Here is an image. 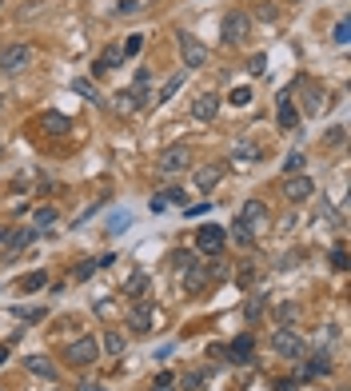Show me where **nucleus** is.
<instances>
[{"label":"nucleus","mask_w":351,"mask_h":391,"mask_svg":"<svg viewBox=\"0 0 351 391\" xmlns=\"http://www.w3.org/2000/svg\"><path fill=\"white\" fill-rule=\"evenodd\" d=\"M272 351H276L280 360H291V364H304V360H307V344L291 331V327H276V336H272Z\"/></svg>","instance_id":"f257e3e1"},{"label":"nucleus","mask_w":351,"mask_h":391,"mask_svg":"<svg viewBox=\"0 0 351 391\" xmlns=\"http://www.w3.org/2000/svg\"><path fill=\"white\" fill-rule=\"evenodd\" d=\"M220 32H224V45H244V40L252 36V16L235 8V12H228V16H224Z\"/></svg>","instance_id":"f03ea898"},{"label":"nucleus","mask_w":351,"mask_h":391,"mask_svg":"<svg viewBox=\"0 0 351 391\" xmlns=\"http://www.w3.org/2000/svg\"><path fill=\"white\" fill-rule=\"evenodd\" d=\"M0 68L8 76H21L24 68H32V48L28 45H4L0 48Z\"/></svg>","instance_id":"7ed1b4c3"},{"label":"nucleus","mask_w":351,"mask_h":391,"mask_svg":"<svg viewBox=\"0 0 351 391\" xmlns=\"http://www.w3.org/2000/svg\"><path fill=\"white\" fill-rule=\"evenodd\" d=\"M224 244H228V228H220V224H204V228L196 231V252L220 255L224 252Z\"/></svg>","instance_id":"20e7f679"},{"label":"nucleus","mask_w":351,"mask_h":391,"mask_svg":"<svg viewBox=\"0 0 351 391\" xmlns=\"http://www.w3.org/2000/svg\"><path fill=\"white\" fill-rule=\"evenodd\" d=\"M176 45H180V56H184V68H204L208 64V48L192 32H176Z\"/></svg>","instance_id":"39448f33"},{"label":"nucleus","mask_w":351,"mask_h":391,"mask_svg":"<svg viewBox=\"0 0 351 391\" xmlns=\"http://www.w3.org/2000/svg\"><path fill=\"white\" fill-rule=\"evenodd\" d=\"M187 164H192V148H187V144H172V148H164V152H160L156 168H160L164 176H176V172H184Z\"/></svg>","instance_id":"423d86ee"},{"label":"nucleus","mask_w":351,"mask_h":391,"mask_svg":"<svg viewBox=\"0 0 351 391\" xmlns=\"http://www.w3.org/2000/svg\"><path fill=\"white\" fill-rule=\"evenodd\" d=\"M64 355H68L72 368H88L96 355H100V344H96L92 336H80V340H72V344H68V351H64Z\"/></svg>","instance_id":"0eeeda50"},{"label":"nucleus","mask_w":351,"mask_h":391,"mask_svg":"<svg viewBox=\"0 0 351 391\" xmlns=\"http://www.w3.org/2000/svg\"><path fill=\"white\" fill-rule=\"evenodd\" d=\"M239 220L259 236V231H268V224H272V212H268V204H259V200H248L244 212H239Z\"/></svg>","instance_id":"6e6552de"},{"label":"nucleus","mask_w":351,"mask_h":391,"mask_svg":"<svg viewBox=\"0 0 351 391\" xmlns=\"http://www.w3.org/2000/svg\"><path fill=\"white\" fill-rule=\"evenodd\" d=\"M32 128H40V132H48V136H68V132H72V120L64 112H40Z\"/></svg>","instance_id":"1a4fd4ad"},{"label":"nucleus","mask_w":351,"mask_h":391,"mask_svg":"<svg viewBox=\"0 0 351 391\" xmlns=\"http://www.w3.org/2000/svg\"><path fill=\"white\" fill-rule=\"evenodd\" d=\"M283 196H287L291 204H304V200L315 196V184L307 180L304 172H300V176H287V180H283Z\"/></svg>","instance_id":"9d476101"},{"label":"nucleus","mask_w":351,"mask_h":391,"mask_svg":"<svg viewBox=\"0 0 351 391\" xmlns=\"http://www.w3.org/2000/svg\"><path fill=\"white\" fill-rule=\"evenodd\" d=\"M152 320H156V307H152L148 299L132 303V312H128V323H132V331H136V336H148V331H152Z\"/></svg>","instance_id":"9b49d317"},{"label":"nucleus","mask_w":351,"mask_h":391,"mask_svg":"<svg viewBox=\"0 0 351 391\" xmlns=\"http://www.w3.org/2000/svg\"><path fill=\"white\" fill-rule=\"evenodd\" d=\"M276 120H280L283 132H296V128H300V108L291 104V88H283V92H280V108H276Z\"/></svg>","instance_id":"f8f14e48"},{"label":"nucleus","mask_w":351,"mask_h":391,"mask_svg":"<svg viewBox=\"0 0 351 391\" xmlns=\"http://www.w3.org/2000/svg\"><path fill=\"white\" fill-rule=\"evenodd\" d=\"M32 240H36V228H12L4 236V260H16V252L24 244H32Z\"/></svg>","instance_id":"ddd939ff"},{"label":"nucleus","mask_w":351,"mask_h":391,"mask_svg":"<svg viewBox=\"0 0 351 391\" xmlns=\"http://www.w3.org/2000/svg\"><path fill=\"white\" fill-rule=\"evenodd\" d=\"M192 116H196V120H204V124L216 120V116H220V96H216V92L196 96V100H192Z\"/></svg>","instance_id":"4468645a"},{"label":"nucleus","mask_w":351,"mask_h":391,"mask_svg":"<svg viewBox=\"0 0 351 391\" xmlns=\"http://www.w3.org/2000/svg\"><path fill=\"white\" fill-rule=\"evenodd\" d=\"M252 355H256V340L252 336H235L228 344V360L232 364H252Z\"/></svg>","instance_id":"2eb2a0df"},{"label":"nucleus","mask_w":351,"mask_h":391,"mask_svg":"<svg viewBox=\"0 0 351 391\" xmlns=\"http://www.w3.org/2000/svg\"><path fill=\"white\" fill-rule=\"evenodd\" d=\"M259 156H263V148H259V144H248V140H239V144L232 148V164H235V168L259 164Z\"/></svg>","instance_id":"dca6fc26"},{"label":"nucleus","mask_w":351,"mask_h":391,"mask_svg":"<svg viewBox=\"0 0 351 391\" xmlns=\"http://www.w3.org/2000/svg\"><path fill=\"white\" fill-rule=\"evenodd\" d=\"M220 180H224V164H204V168L196 172V188H204V192L216 188Z\"/></svg>","instance_id":"f3484780"},{"label":"nucleus","mask_w":351,"mask_h":391,"mask_svg":"<svg viewBox=\"0 0 351 391\" xmlns=\"http://www.w3.org/2000/svg\"><path fill=\"white\" fill-rule=\"evenodd\" d=\"M24 368L32 371V375H40V379H56V375H60V371H56V364H52V360H44V355H28V360H24Z\"/></svg>","instance_id":"a211bd4d"},{"label":"nucleus","mask_w":351,"mask_h":391,"mask_svg":"<svg viewBox=\"0 0 351 391\" xmlns=\"http://www.w3.org/2000/svg\"><path fill=\"white\" fill-rule=\"evenodd\" d=\"M208 288V272H200V268H184V292H204Z\"/></svg>","instance_id":"6ab92c4d"},{"label":"nucleus","mask_w":351,"mask_h":391,"mask_svg":"<svg viewBox=\"0 0 351 391\" xmlns=\"http://www.w3.org/2000/svg\"><path fill=\"white\" fill-rule=\"evenodd\" d=\"M232 240L239 244V248H252V244H256V231L248 228L244 220H232Z\"/></svg>","instance_id":"aec40b11"},{"label":"nucleus","mask_w":351,"mask_h":391,"mask_svg":"<svg viewBox=\"0 0 351 391\" xmlns=\"http://www.w3.org/2000/svg\"><path fill=\"white\" fill-rule=\"evenodd\" d=\"M144 296H148V276H144V272L128 276V299H136V303H140Z\"/></svg>","instance_id":"412c9836"},{"label":"nucleus","mask_w":351,"mask_h":391,"mask_svg":"<svg viewBox=\"0 0 351 391\" xmlns=\"http://www.w3.org/2000/svg\"><path fill=\"white\" fill-rule=\"evenodd\" d=\"M72 92L88 96V100H92V104H104V96L96 92V84H92V80H72Z\"/></svg>","instance_id":"4be33fe9"},{"label":"nucleus","mask_w":351,"mask_h":391,"mask_svg":"<svg viewBox=\"0 0 351 391\" xmlns=\"http://www.w3.org/2000/svg\"><path fill=\"white\" fill-rule=\"evenodd\" d=\"M328 371H331V360H328V355H315V360H307L304 375L311 379V375H328Z\"/></svg>","instance_id":"5701e85b"},{"label":"nucleus","mask_w":351,"mask_h":391,"mask_svg":"<svg viewBox=\"0 0 351 391\" xmlns=\"http://www.w3.org/2000/svg\"><path fill=\"white\" fill-rule=\"evenodd\" d=\"M320 108H324V92H320V88H307V92H304V112L315 116Z\"/></svg>","instance_id":"b1692460"},{"label":"nucleus","mask_w":351,"mask_h":391,"mask_svg":"<svg viewBox=\"0 0 351 391\" xmlns=\"http://www.w3.org/2000/svg\"><path fill=\"white\" fill-rule=\"evenodd\" d=\"M120 100H128V108H132V112H140V108H148V92H144V88H136V92L128 88V92L120 96Z\"/></svg>","instance_id":"393cba45"},{"label":"nucleus","mask_w":351,"mask_h":391,"mask_svg":"<svg viewBox=\"0 0 351 391\" xmlns=\"http://www.w3.org/2000/svg\"><path fill=\"white\" fill-rule=\"evenodd\" d=\"M208 375H211V371H187V375H184V388H187V391H204Z\"/></svg>","instance_id":"a878e982"},{"label":"nucleus","mask_w":351,"mask_h":391,"mask_svg":"<svg viewBox=\"0 0 351 391\" xmlns=\"http://www.w3.org/2000/svg\"><path fill=\"white\" fill-rule=\"evenodd\" d=\"M152 391H176V375H172V371L152 375Z\"/></svg>","instance_id":"bb28decb"},{"label":"nucleus","mask_w":351,"mask_h":391,"mask_svg":"<svg viewBox=\"0 0 351 391\" xmlns=\"http://www.w3.org/2000/svg\"><path fill=\"white\" fill-rule=\"evenodd\" d=\"M48 224H56V207H36L32 228H48Z\"/></svg>","instance_id":"cd10ccee"},{"label":"nucleus","mask_w":351,"mask_h":391,"mask_svg":"<svg viewBox=\"0 0 351 391\" xmlns=\"http://www.w3.org/2000/svg\"><path fill=\"white\" fill-rule=\"evenodd\" d=\"M304 152H291V156H287V160H283V172H287V176H300V172H304Z\"/></svg>","instance_id":"c85d7f7f"},{"label":"nucleus","mask_w":351,"mask_h":391,"mask_svg":"<svg viewBox=\"0 0 351 391\" xmlns=\"http://www.w3.org/2000/svg\"><path fill=\"white\" fill-rule=\"evenodd\" d=\"M44 283H48L44 272H28V276L21 279V288H24V292H36V288H44Z\"/></svg>","instance_id":"c756f323"},{"label":"nucleus","mask_w":351,"mask_h":391,"mask_svg":"<svg viewBox=\"0 0 351 391\" xmlns=\"http://www.w3.org/2000/svg\"><path fill=\"white\" fill-rule=\"evenodd\" d=\"M104 351H108V355H120V351H124V336H120V331H108V336H104Z\"/></svg>","instance_id":"7c9ffc66"},{"label":"nucleus","mask_w":351,"mask_h":391,"mask_svg":"<svg viewBox=\"0 0 351 391\" xmlns=\"http://www.w3.org/2000/svg\"><path fill=\"white\" fill-rule=\"evenodd\" d=\"M12 316H16V320H44V307H12Z\"/></svg>","instance_id":"2f4dec72"},{"label":"nucleus","mask_w":351,"mask_h":391,"mask_svg":"<svg viewBox=\"0 0 351 391\" xmlns=\"http://www.w3.org/2000/svg\"><path fill=\"white\" fill-rule=\"evenodd\" d=\"M192 264H196L192 252H184V248H180V252H172V268H180V272H184V268H192Z\"/></svg>","instance_id":"473e14b6"},{"label":"nucleus","mask_w":351,"mask_h":391,"mask_svg":"<svg viewBox=\"0 0 351 391\" xmlns=\"http://www.w3.org/2000/svg\"><path fill=\"white\" fill-rule=\"evenodd\" d=\"M144 48V36H128V40H124V48H120V52H124V56H136V52H140Z\"/></svg>","instance_id":"72a5a7b5"},{"label":"nucleus","mask_w":351,"mask_h":391,"mask_svg":"<svg viewBox=\"0 0 351 391\" xmlns=\"http://www.w3.org/2000/svg\"><path fill=\"white\" fill-rule=\"evenodd\" d=\"M232 104H235V108H248V104H252V88H235Z\"/></svg>","instance_id":"f704fd0d"},{"label":"nucleus","mask_w":351,"mask_h":391,"mask_svg":"<svg viewBox=\"0 0 351 391\" xmlns=\"http://www.w3.org/2000/svg\"><path fill=\"white\" fill-rule=\"evenodd\" d=\"M263 68H268V56H263V52H256V56L248 60V72H252V76H259Z\"/></svg>","instance_id":"c9c22d12"},{"label":"nucleus","mask_w":351,"mask_h":391,"mask_svg":"<svg viewBox=\"0 0 351 391\" xmlns=\"http://www.w3.org/2000/svg\"><path fill=\"white\" fill-rule=\"evenodd\" d=\"M331 264H335L339 272H348V248H343V244H339V248L331 252Z\"/></svg>","instance_id":"e433bc0d"},{"label":"nucleus","mask_w":351,"mask_h":391,"mask_svg":"<svg viewBox=\"0 0 351 391\" xmlns=\"http://www.w3.org/2000/svg\"><path fill=\"white\" fill-rule=\"evenodd\" d=\"M164 204H187V192H180V188H168V192H164Z\"/></svg>","instance_id":"4c0bfd02"},{"label":"nucleus","mask_w":351,"mask_h":391,"mask_svg":"<svg viewBox=\"0 0 351 391\" xmlns=\"http://www.w3.org/2000/svg\"><path fill=\"white\" fill-rule=\"evenodd\" d=\"M96 268H100L96 260H84V264H76V279H88V276L96 272Z\"/></svg>","instance_id":"58836bf2"},{"label":"nucleus","mask_w":351,"mask_h":391,"mask_svg":"<svg viewBox=\"0 0 351 391\" xmlns=\"http://www.w3.org/2000/svg\"><path fill=\"white\" fill-rule=\"evenodd\" d=\"M180 84H184V76H172V80L164 84V92H160V100H168V96H176V92H180Z\"/></svg>","instance_id":"ea45409f"},{"label":"nucleus","mask_w":351,"mask_h":391,"mask_svg":"<svg viewBox=\"0 0 351 391\" xmlns=\"http://www.w3.org/2000/svg\"><path fill=\"white\" fill-rule=\"evenodd\" d=\"M348 36H351V24L339 21V24H335V45H348Z\"/></svg>","instance_id":"a19ab883"},{"label":"nucleus","mask_w":351,"mask_h":391,"mask_svg":"<svg viewBox=\"0 0 351 391\" xmlns=\"http://www.w3.org/2000/svg\"><path fill=\"white\" fill-rule=\"evenodd\" d=\"M116 12H120V16H136V12H140V4H136V0H120Z\"/></svg>","instance_id":"79ce46f5"},{"label":"nucleus","mask_w":351,"mask_h":391,"mask_svg":"<svg viewBox=\"0 0 351 391\" xmlns=\"http://www.w3.org/2000/svg\"><path fill=\"white\" fill-rule=\"evenodd\" d=\"M296 316H300V307H287V303L280 307V323L283 327H287V320H296Z\"/></svg>","instance_id":"37998d69"},{"label":"nucleus","mask_w":351,"mask_h":391,"mask_svg":"<svg viewBox=\"0 0 351 391\" xmlns=\"http://www.w3.org/2000/svg\"><path fill=\"white\" fill-rule=\"evenodd\" d=\"M348 140V128H331L328 132V144H343Z\"/></svg>","instance_id":"c03bdc74"},{"label":"nucleus","mask_w":351,"mask_h":391,"mask_svg":"<svg viewBox=\"0 0 351 391\" xmlns=\"http://www.w3.org/2000/svg\"><path fill=\"white\" fill-rule=\"evenodd\" d=\"M259 307H263V296H259V299H248V320H256Z\"/></svg>","instance_id":"a18cd8bd"},{"label":"nucleus","mask_w":351,"mask_h":391,"mask_svg":"<svg viewBox=\"0 0 351 391\" xmlns=\"http://www.w3.org/2000/svg\"><path fill=\"white\" fill-rule=\"evenodd\" d=\"M276 391H296V383L291 379H276Z\"/></svg>","instance_id":"49530a36"},{"label":"nucleus","mask_w":351,"mask_h":391,"mask_svg":"<svg viewBox=\"0 0 351 391\" xmlns=\"http://www.w3.org/2000/svg\"><path fill=\"white\" fill-rule=\"evenodd\" d=\"M80 391H108V388H100V383H92V379H84V383H80Z\"/></svg>","instance_id":"de8ad7c7"},{"label":"nucleus","mask_w":351,"mask_h":391,"mask_svg":"<svg viewBox=\"0 0 351 391\" xmlns=\"http://www.w3.org/2000/svg\"><path fill=\"white\" fill-rule=\"evenodd\" d=\"M4 360H8V344H0V364H4Z\"/></svg>","instance_id":"09e8293b"},{"label":"nucleus","mask_w":351,"mask_h":391,"mask_svg":"<svg viewBox=\"0 0 351 391\" xmlns=\"http://www.w3.org/2000/svg\"><path fill=\"white\" fill-rule=\"evenodd\" d=\"M0 112H4V96H0Z\"/></svg>","instance_id":"8fccbe9b"},{"label":"nucleus","mask_w":351,"mask_h":391,"mask_svg":"<svg viewBox=\"0 0 351 391\" xmlns=\"http://www.w3.org/2000/svg\"><path fill=\"white\" fill-rule=\"evenodd\" d=\"M0 156H4V144H0Z\"/></svg>","instance_id":"3c124183"},{"label":"nucleus","mask_w":351,"mask_h":391,"mask_svg":"<svg viewBox=\"0 0 351 391\" xmlns=\"http://www.w3.org/2000/svg\"><path fill=\"white\" fill-rule=\"evenodd\" d=\"M0 391H4V388H0Z\"/></svg>","instance_id":"603ef678"},{"label":"nucleus","mask_w":351,"mask_h":391,"mask_svg":"<svg viewBox=\"0 0 351 391\" xmlns=\"http://www.w3.org/2000/svg\"><path fill=\"white\" fill-rule=\"evenodd\" d=\"M52 391H56V388H52Z\"/></svg>","instance_id":"864d4df0"}]
</instances>
